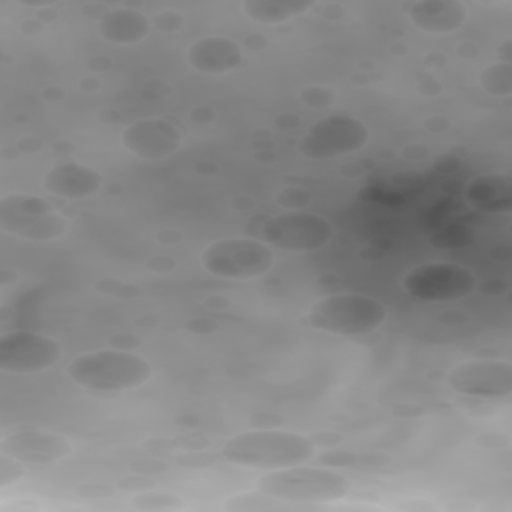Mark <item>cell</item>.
I'll list each match as a JSON object with an SVG mask.
<instances>
[{
    "mask_svg": "<svg viewBox=\"0 0 512 512\" xmlns=\"http://www.w3.org/2000/svg\"><path fill=\"white\" fill-rule=\"evenodd\" d=\"M316 444L298 432L256 428L234 434L222 446V458L236 466L278 470L312 460Z\"/></svg>",
    "mask_w": 512,
    "mask_h": 512,
    "instance_id": "obj_1",
    "label": "cell"
},
{
    "mask_svg": "<svg viewBox=\"0 0 512 512\" xmlns=\"http://www.w3.org/2000/svg\"><path fill=\"white\" fill-rule=\"evenodd\" d=\"M66 372L80 388L92 392H124L146 384L152 376V366L140 354L102 348L76 356Z\"/></svg>",
    "mask_w": 512,
    "mask_h": 512,
    "instance_id": "obj_2",
    "label": "cell"
},
{
    "mask_svg": "<svg viewBox=\"0 0 512 512\" xmlns=\"http://www.w3.org/2000/svg\"><path fill=\"white\" fill-rule=\"evenodd\" d=\"M388 318L386 306L366 294L340 292L316 300L306 312V322L334 336H362L378 330Z\"/></svg>",
    "mask_w": 512,
    "mask_h": 512,
    "instance_id": "obj_3",
    "label": "cell"
},
{
    "mask_svg": "<svg viewBox=\"0 0 512 512\" xmlns=\"http://www.w3.org/2000/svg\"><path fill=\"white\" fill-rule=\"evenodd\" d=\"M256 488L260 494L286 502H332L350 492V480L320 466H286L268 470L258 478Z\"/></svg>",
    "mask_w": 512,
    "mask_h": 512,
    "instance_id": "obj_4",
    "label": "cell"
},
{
    "mask_svg": "<svg viewBox=\"0 0 512 512\" xmlns=\"http://www.w3.org/2000/svg\"><path fill=\"white\" fill-rule=\"evenodd\" d=\"M0 228L12 236L48 242L68 230V220L42 196L6 194L0 198Z\"/></svg>",
    "mask_w": 512,
    "mask_h": 512,
    "instance_id": "obj_5",
    "label": "cell"
},
{
    "mask_svg": "<svg viewBox=\"0 0 512 512\" xmlns=\"http://www.w3.org/2000/svg\"><path fill=\"white\" fill-rule=\"evenodd\" d=\"M274 250L252 238H222L208 244L200 262L206 272L226 280H252L274 266Z\"/></svg>",
    "mask_w": 512,
    "mask_h": 512,
    "instance_id": "obj_6",
    "label": "cell"
},
{
    "mask_svg": "<svg viewBox=\"0 0 512 512\" xmlns=\"http://www.w3.org/2000/svg\"><path fill=\"white\" fill-rule=\"evenodd\" d=\"M332 236V222L306 210H286L274 214L262 226V238L270 248L294 254L316 252L330 244Z\"/></svg>",
    "mask_w": 512,
    "mask_h": 512,
    "instance_id": "obj_7",
    "label": "cell"
},
{
    "mask_svg": "<svg viewBox=\"0 0 512 512\" xmlns=\"http://www.w3.org/2000/svg\"><path fill=\"white\" fill-rule=\"evenodd\" d=\"M370 132L352 114H328L318 118L298 142L302 156L310 160H330L352 154L366 146Z\"/></svg>",
    "mask_w": 512,
    "mask_h": 512,
    "instance_id": "obj_8",
    "label": "cell"
},
{
    "mask_svg": "<svg viewBox=\"0 0 512 512\" xmlns=\"http://www.w3.org/2000/svg\"><path fill=\"white\" fill-rule=\"evenodd\" d=\"M402 290L422 302H454L476 290V276L462 264L426 262L404 274Z\"/></svg>",
    "mask_w": 512,
    "mask_h": 512,
    "instance_id": "obj_9",
    "label": "cell"
},
{
    "mask_svg": "<svg viewBox=\"0 0 512 512\" xmlns=\"http://www.w3.org/2000/svg\"><path fill=\"white\" fill-rule=\"evenodd\" d=\"M446 384L452 392L468 398H508L512 394V364L494 358L464 360L448 372Z\"/></svg>",
    "mask_w": 512,
    "mask_h": 512,
    "instance_id": "obj_10",
    "label": "cell"
},
{
    "mask_svg": "<svg viewBox=\"0 0 512 512\" xmlns=\"http://www.w3.org/2000/svg\"><path fill=\"white\" fill-rule=\"evenodd\" d=\"M62 356V346L44 334L16 330L0 340V368L8 374H36L52 368Z\"/></svg>",
    "mask_w": 512,
    "mask_h": 512,
    "instance_id": "obj_11",
    "label": "cell"
},
{
    "mask_svg": "<svg viewBox=\"0 0 512 512\" xmlns=\"http://www.w3.org/2000/svg\"><path fill=\"white\" fill-rule=\"evenodd\" d=\"M0 452L24 466H50L72 452V442L52 430L18 428L0 440Z\"/></svg>",
    "mask_w": 512,
    "mask_h": 512,
    "instance_id": "obj_12",
    "label": "cell"
},
{
    "mask_svg": "<svg viewBox=\"0 0 512 512\" xmlns=\"http://www.w3.org/2000/svg\"><path fill=\"white\" fill-rule=\"evenodd\" d=\"M182 144L180 130L166 118H142L122 132V146L140 160L156 162L174 154Z\"/></svg>",
    "mask_w": 512,
    "mask_h": 512,
    "instance_id": "obj_13",
    "label": "cell"
},
{
    "mask_svg": "<svg viewBox=\"0 0 512 512\" xmlns=\"http://www.w3.org/2000/svg\"><path fill=\"white\" fill-rule=\"evenodd\" d=\"M188 64L208 76H222L242 66L244 54L236 40L226 36H204L188 46Z\"/></svg>",
    "mask_w": 512,
    "mask_h": 512,
    "instance_id": "obj_14",
    "label": "cell"
},
{
    "mask_svg": "<svg viewBox=\"0 0 512 512\" xmlns=\"http://www.w3.org/2000/svg\"><path fill=\"white\" fill-rule=\"evenodd\" d=\"M44 188L50 194L68 200H84L98 194L102 174L80 162H62L44 174Z\"/></svg>",
    "mask_w": 512,
    "mask_h": 512,
    "instance_id": "obj_15",
    "label": "cell"
},
{
    "mask_svg": "<svg viewBox=\"0 0 512 512\" xmlns=\"http://www.w3.org/2000/svg\"><path fill=\"white\" fill-rule=\"evenodd\" d=\"M408 20L426 34H452L468 20V8L458 0H420L410 4Z\"/></svg>",
    "mask_w": 512,
    "mask_h": 512,
    "instance_id": "obj_16",
    "label": "cell"
},
{
    "mask_svg": "<svg viewBox=\"0 0 512 512\" xmlns=\"http://www.w3.org/2000/svg\"><path fill=\"white\" fill-rule=\"evenodd\" d=\"M466 202L490 214H504L512 210V182L508 174H482L468 182L464 190Z\"/></svg>",
    "mask_w": 512,
    "mask_h": 512,
    "instance_id": "obj_17",
    "label": "cell"
},
{
    "mask_svg": "<svg viewBox=\"0 0 512 512\" xmlns=\"http://www.w3.org/2000/svg\"><path fill=\"white\" fill-rule=\"evenodd\" d=\"M150 32V20L132 8H114L98 18V34L118 46H130L144 40Z\"/></svg>",
    "mask_w": 512,
    "mask_h": 512,
    "instance_id": "obj_18",
    "label": "cell"
},
{
    "mask_svg": "<svg viewBox=\"0 0 512 512\" xmlns=\"http://www.w3.org/2000/svg\"><path fill=\"white\" fill-rule=\"evenodd\" d=\"M314 8L312 0H244V14L258 24H282Z\"/></svg>",
    "mask_w": 512,
    "mask_h": 512,
    "instance_id": "obj_19",
    "label": "cell"
},
{
    "mask_svg": "<svg viewBox=\"0 0 512 512\" xmlns=\"http://www.w3.org/2000/svg\"><path fill=\"white\" fill-rule=\"evenodd\" d=\"M480 86L492 96L508 98L512 94V66L508 62L486 66L480 72Z\"/></svg>",
    "mask_w": 512,
    "mask_h": 512,
    "instance_id": "obj_20",
    "label": "cell"
},
{
    "mask_svg": "<svg viewBox=\"0 0 512 512\" xmlns=\"http://www.w3.org/2000/svg\"><path fill=\"white\" fill-rule=\"evenodd\" d=\"M24 464H20L18 460H14L8 454L0 452V488L10 486L12 482H16L22 474H24Z\"/></svg>",
    "mask_w": 512,
    "mask_h": 512,
    "instance_id": "obj_21",
    "label": "cell"
}]
</instances>
